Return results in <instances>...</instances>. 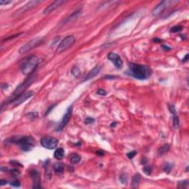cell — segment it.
Returning a JSON list of instances; mask_svg holds the SVG:
<instances>
[{"label":"cell","mask_w":189,"mask_h":189,"mask_svg":"<svg viewBox=\"0 0 189 189\" xmlns=\"http://www.w3.org/2000/svg\"><path fill=\"white\" fill-rule=\"evenodd\" d=\"M129 73L139 80H146L151 76V69L146 65L131 63L129 64Z\"/></svg>","instance_id":"cell-1"},{"label":"cell","mask_w":189,"mask_h":189,"mask_svg":"<svg viewBox=\"0 0 189 189\" xmlns=\"http://www.w3.org/2000/svg\"><path fill=\"white\" fill-rule=\"evenodd\" d=\"M39 59L37 56L32 55L26 58L20 66V70L25 76H30L34 73L38 67Z\"/></svg>","instance_id":"cell-2"},{"label":"cell","mask_w":189,"mask_h":189,"mask_svg":"<svg viewBox=\"0 0 189 189\" xmlns=\"http://www.w3.org/2000/svg\"><path fill=\"white\" fill-rule=\"evenodd\" d=\"M13 143L19 144L21 149L24 151H30L35 146V140L32 136L19 137L16 140H13Z\"/></svg>","instance_id":"cell-3"},{"label":"cell","mask_w":189,"mask_h":189,"mask_svg":"<svg viewBox=\"0 0 189 189\" xmlns=\"http://www.w3.org/2000/svg\"><path fill=\"white\" fill-rule=\"evenodd\" d=\"M36 74L35 73H33V74L30 75L29 77H28L24 82H22L19 86H18L16 87V89H15V91L13 92V95H12L11 99H10V100H8L7 103H10L14 98H16V97H18V96L20 95L21 94L24 93V92L26 90V89H27V87L33 83V81L34 78H36Z\"/></svg>","instance_id":"cell-4"},{"label":"cell","mask_w":189,"mask_h":189,"mask_svg":"<svg viewBox=\"0 0 189 189\" xmlns=\"http://www.w3.org/2000/svg\"><path fill=\"white\" fill-rule=\"evenodd\" d=\"M43 43V38H35L30 41H29L27 43H26L25 44H24L22 47H20L19 53L20 54H23L25 53L36 47H38L41 44Z\"/></svg>","instance_id":"cell-5"},{"label":"cell","mask_w":189,"mask_h":189,"mask_svg":"<svg viewBox=\"0 0 189 189\" xmlns=\"http://www.w3.org/2000/svg\"><path fill=\"white\" fill-rule=\"evenodd\" d=\"M75 43H76V38L73 36H68L65 37L58 44L56 49V53H60L64 52V50L71 47Z\"/></svg>","instance_id":"cell-6"},{"label":"cell","mask_w":189,"mask_h":189,"mask_svg":"<svg viewBox=\"0 0 189 189\" xmlns=\"http://www.w3.org/2000/svg\"><path fill=\"white\" fill-rule=\"evenodd\" d=\"M41 145L47 149L53 150L55 149L58 144V140L53 137H44L41 139Z\"/></svg>","instance_id":"cell-7"},{"label":"cell","mask_w":189,"mask_h":189,"mask_svg":"<svg viewBox=\"0 0 189 189\" xmlns=\"http://www.w3.org/2000/svg\"><path fill=\"white\" fill-rule=\"evenodd\" d=\"M178 1H172V0H166V1H160L152 10V14L154 16H158L161 13H162L165 9L169 7L170 6L173 5L174 4L177 3Z\"/></svg>","instance_id":"cell-8"},{"label":"cell","mask_w":189,"mask_h":189,"mask_svg":"<svg viewBox=\"0 0 189 189\" xmlns=\"http://www.w3.org/2000/svg\"><path fill=\"white\" fill-rule=\"evenodd\" d=\"M33 95H34V92L33 91H28V92H24V93L21 94L20 95H19L18 97H16V98H14L10 103L14 107L19 106L20 104H22V103L26 101L27 99L31 98Z\"/></svg>","instance_id":"cell-9"},{"label":"cell","mask_w":189,"mask_h":189,"mask_svg":"<svg viewBox=\"0 0 189 189\" xmlns=\"http://www.w3.org/2000/svg\"><path fill=\"white\" fill-rule=\"evenodd\" d=\"M72 113H73V107H70L67 109V110L66 111L64 115L63 116L61 122V123L59 124V126H58V128L56 129L57 131H61V129H63L67 126V124L68 123V122L70 120V117L72 116Z\"/></svg>","instance_id":"cell-10"},{"label":"cell","mask_w":189,"mask_h":189,"mask_svg":"<svg viewBox=\"0 0 189 189\" xmlns=\"http://www.w3.org/2000/svg\"><path fill=\"white\" fill-rule=\"evenodd\" d=\"M108 59L109 61H111L114 64V65L115 66V67H117V69H121L123 67V61L121 58L120 57V55H118L117 54L114 53H109L108 54Z\"/></svg>","instance_id":"cell-11"},{"label":"cell","mask_w":189,"mask_h":189,"mask_svg":"<svg viewBox=\"0 0 189 189\" xmlns=\"http://www.w3.org/2000/svg\"><path fill=\"white\" fill-rule=\"evenodd\" d=\"M30 176L33 182V189H40L41 186H40V174L38 173V171L36 169H32L30 171Z\"/></svg>","instance_id":"cell-12"},{"label":"cell","mask_w":189,"mask_h":189,"mask_svg":"<svg viewBox=\"0 0 189 189\" xmlns=\"http://www.w3.org/2000/svg\"><path fill=\"white\" fill-rule=\"evenodd\" d=\"M65 1H62V0H57L53 2H52L50 4H49L44 10V14H48L51 12H53V10H55V9H57L58 7H59L62 4L65 3Z\"/></svg>","instance_id":"cell-13"},{"label":"cell","mask_w":189,"mask_h":189,"mask_svg":"<svg viewBox=\"0 0 189 189\" xmlns=\"http://www.w3.org/2000/svg\"><path fill=\"white\" fill-rule=\"evenodd\" d=\"M41 2V1H37V0H36V1H29V2H27L26 4H25L22 8H20L17 12H16V14H20V13H24V12H25L26 10H29V9H30V8H32V7H36V6H37L38 4H40Z\"/></svg>","instance_id":"cell-14"},{"label":"cell","mask_w":189,"mask_h":189,"mask_svg":"<svg viewBox=\"0 0 189 189\" xmlns=\"http://www.w3.org/2000/svg\"><path fill=\"white\" fill-rule=\"evenodd\" d=\"M101 66L100 65H97L96 67H95L92 70H91L89 71V73L85 76V78H84V81H87V80H89V79H92V78H94L95 76H96L101 71Z\"/></svg>","instance_id":"cell-15"},{"label":"cell","mask_w":189,"mask_h":189,"mask_svg":"<svg viewBox=\"0 0 189 189\" xmlns=\"http://www.w3.org/2000/svg\"><path fill=\"white\" fill-rule=\"evenodd\" d=\"M141 180V177L139 174H136L133 176L132 181V189H137L138 188L140 185V182Z\"/></svg>","instance_id":"cell-16"},{"label":"cell","mask_w":189,"mask_h":189,"mask_svg":"<svg viewBox=\"0 0 189 189\" xmlns=\"http://www.w3.org/2000/svg\"><path fill=\"white\" fill-rule=\"evenodd\" d=\"M54 157L56 160H61L64 157V150L63 148H58L54 152Z\"/></svg>","instance_id":"cell-17"},{"label":"cell","mask_w":189,"mask_h":189,"mask_svg":"<svg viewBox=\"0 0 189 189\" xmlns=\"http://www.w3.org/2000/svg\"><path fill=\"white\" fill-rule=\"evenodd\" d=\"M81 13V9H80V10H77L76 11L73 12V13H72L70 16H68V17L66 19V20L64 21V23H67V22H72L73 20H74V19H76V18H78Z\"/></svg>","instance_id":"cell-18"},{"label":"cell","mask_w":189,"mask_h":189,"mask_svg":"<svg viewBox=\"0 0 189 189\" xmlns=\"http://www.w3.org/2000/svg\"><path fill=\"white\" fill-rule=\"evenodd\" d=\"M64 169V166L63 165V163L61 162H56L54 165V171L56 174H61L63 173Z\"/></svg>","instance_id":"cell-19"},{"label":"cell","mask_w":189,"mask_h":189,"mask_svg":"<svg viewBox=\"0 0 189 189\" xmlns=\"http://www.w3.org/2000/svg\"><path fill=\"white\" fill-rule=\"evenodd\" d=\"M81 156L78 154H71V156L70 157V161L71 162V163L73 164H77L80 161H81Z\"/></svg>","instance_id":"cell-20"},{"label":"cell","mask_w":189,"mask_h":189,"mask_svg":"<svg viewBox=\"0 0 189 189\" xmlns=\"http://www.w3.org/2000/svg\"><path fill=\"white\" fill-rule=\"evenodd\" d=\"M169 148H170V146L168 144H165V145L162 146L158 149V154L159 155H163V154H166L168 151V150H169Z\"/></svg>","instance_id":"cell-21"},{"label":"cell","mask_w":189,"mask_h":189,"mask_svg":"<svg viewBox=\"0 0 189 189\" xmlns=\"http://www.w3.org/2000/svg\"><path fill=\"white\" fill-rule=\"evenodd\" d=\"M173 125L175 129H177L180 126V120L177 114L173 116Z\"/></svg>","instance_id":"cell-22"},{"label":"cell","mask_w":189,"mask_h":189,"mask_svg":"<svg viewBox=\"0 0 189 189\" xmlns=\"http://www.w3.org/2000/svg\"><path fill=\"white\" fill-rule=\"evenodd\" d=\"M71 73H72V74L75 76V77H79L80 75H81V70H80V69H79L78 67H76V66L73 67V69H72V70H71Z\"/></svg>","instance_id":"cell-23"},{"label":"cell","mask_w":189,"mask_h":189,"mask_svg":"<svg viewBox=\"0 0 189 189\" xmlns=\"http://www.w3.org/2000/svg\"><path fill=\"white\" fill-rule=\"evenodd\" d=\"M183 30V26L181 25H177L171 28V33H177Z\"/></svg>","instance_id":"cell-24"},{"label":"cell","mask_w":189,"mask_h":189,"mask_svg":"<svg viewBox=\"0 0 189 189\" xmlns=\"http://www.w3.org/2000/svg\"><path fill=\"white\" fill-rule=\"evenodd\" d=\"M172 168V165L171 163H166L165 165H164V168H163V171L166 173H169L171 171Z\"/></svg>","instance_id":"cell-25"},{"label":"cell","mask_w":189,"mask_h":189,"mask_svg":"<svg viewBox=\"0 0 189 189\" xmlns=\"http://www.w3.org/2000/svg\"><path fill=\"white\" fill-rule=\"evenodd\" d=\"M120 182L122 183V184H126L127 183V180H128V178H127V176L126 174H122L120 177Z\"/></svg>","instance_id":"cell-26"},{"label":"cell","mask_w":189,"mask_h":189,"mask_svg":"<svg viewBox=\"0 0 189 189\" xmlns=\"http://www.w3.org/2000/svg\"><path fill=\"white\" fill-rule=\"evenodd\" d=\"M143 172L147 174V175H149L151 173V167L150 165H146L144 166L143 168Z\"/></svg>","instance_id":"cell-27"},{"label":"cell","mask_w":189,"mask_h":189,"mask_svg":"<svg viewBox=\"0 0 189 189\" xmlns=\"http://www.w3.org/2000/svg\"><path fill=\"white\" fill-rule=\"evenodd\" d=\"M27 116L30 118V119H34L36 117H38V112H29L28 114H27Z\"/></svg>","instance_id":"cell-28"},{"label":"cell","mask_w":189,"mask_h":189,"mask_svg":"<svg viewBox=\"0 0 189 189\" xmlns=\"http://www.w3.org/2000/svg\"><path fill=\"white\" fill-rule=\"evenodd\" d=\"M137 154V151H131V152H129V153H127V157H128V158H129V159H132L135 155Z\"/></svg>","instance_id":"cell-29"},{"label":"cell","mask_w":189,"mask_h":189,"mask_svg":"<svg viewBox=\"0 0 189 189\" xmlns=\"http://www.w3.org/2000/svg\"><path fill=\"white\" fill-rule=\"evenodd\" d=\"M168 108H169V110H170V112L173 114L174 115L177 114V111H176V109H175V107H174V105H171V104H170V105H169V107H168Z\"/></svg>","instance_id":"cell-30"},{"label":"cell","mask_w":189,"mask_h":189,"mask_svg":"<svg viewBox=\"0 0 189 189\" xmlns=\"http://www.w3.org/2000/svg\"><path fill=\"white\" fill-rule=\"evenodd\" d=\"M10 173H11V174H12L13 176H14V177H17V176L19 174V170H18V169H16V168H13V169L10 170Z\"/></svg>","instance_id":"cell-31"},{"label":"cell","mask_w":189,"mask_h":189,"mask_svg":"<svg viewBox=\"0 0 189 189\" xmlns=\"http://www.w3.org/2000/svg\"><path fill=\"white\" fill-rule=\"evenodd\" d=\"M97 94H98V95H104V96H105V95H107V92H106L104 89H99L97 91Z\"/></svg>","instance_id":"cell-32"},{"label":"cell","mask_w":189,"mask_h":189,"mask_svg":"<svg viewBox=\"0 0 189 189\" xmlns=\"http://www.w3.org/2000/svg\"><path fill=\"white\" fill-rule=\"evenodd\" d=\"M10 185L12 186H14V187H19L20 186V182L19 180H14V181L11 182Z\"/></svg>","instance_id":"cell-33"},{"label":"cell","mask_w":189,"mask_h":189,"mask_svg":"<svg viewBox=\"0 0 189 189\" xmlns=\"http://www.w3.org/2000/svg\"><path fill=\"white\" fill-rule=\"evenodd\" d=\"M93 122H95V120H94L93 118H92V117H87V118L86 119V120H85V123H86V124H91V123H92Z\"/></svg>","instance_id":"cell-34"},{"label":"cell","mask_w":189,"mask_h":189,"mask_svg":"<svg viewBox=\"0 0 189 189\" xmlns=\"http://www.w3.org/2000/svg\"><path fill=\"white\" fill-rule=\"evenodd\" d=\"M12 3V1H10V0H0V4L3 5V4H10Z\"/></svg>","instance_id":"cell-35"},{"label":"cell","mask_w":189,"mask_h":189,"mask_svg":"<svg viewBox=\"0 0 189 189\" xmlns=\"http://www.w3.org/2000/svg\"><path fill=\"white\" fill-rule=\"evenodd\" d=\"M184 185H188V181H184V182H182V183H179V188H181V189H184V188H186L185 186H184Z\"/></svg>","instance_id":"cell-36"},{"label":"cell","mask_w":189,"mask_h":189,"mask_svg":"<svg viewBox=\"0 0 189 189\" xmlns=\"http://www.w3.org/2000/svg\"><path fill=\"white\" fill-rule=\"evenodd\" d=\"M161 47H162V48L165 51H169V50H171V47H169L168 46H167V45H165V44H162Z\"/></svg>","instance_id":"cell-37"},{"label":"cell","mask_w":189,"mask_h":189,"mask_svg":"<svg viewBox=\"0 0 189 189\" xmlns=\"http://www.w3.org/2000/svg\"><path fill=\"white\" fill-rule=\"evenodd\" d=\"M21 34H22V33H19V34H16V35H13V36H10V37H7V38H6L4 40L5 41H7V40H9V39H11V38H16V37H17V36H20Z\"/></svg>","instance_id":"cell-38"},{"label":"cell","mask_w":189,"mask_h":189,"mask_svg":"<svg viewBox=\"0 0 189 189\" xmlns=\"http://www.w3.org/2000/svg\"><path fill=\"white\" fill-rule=\"evenodd\" d=\"M96 154H97L98 156H104V152L103 151L98 150V151H96Z\"/></svg>","instance_id":"cell-39"},{"label":"cell","mask_w":189,"mask_h":189,"mask_svg":"<svg viewBox=\"0 0 189 189\" xmlns=\"http://www.w3.org/2000/svg\"><path fill=\"white\" fill-rule=\"evenodd\" d=\"M55 105L51 106V107L49 108V109H48V110H47V112H46V113H45V115H47V114H48L50 113V112L52 110V109H53V108H54V107H55Z\"/></svg>","instance_id":"cell-40"},{"label":"cell","mask_w":189,"mask_h":189,"mask_svg":"<svg viewBox=\"0 0 189 189\" xmlns=\"http://www.w3.org/2000/svg\"><path fill=\"white\" fill-rule=\"evenodd\" d=\"M7 183H8V182H7V180H1V182H0V183H1V186H4V185H6Z\"/></svg>","instance_id":"cell-41"},{"label":"cell","mask_w":189,"mask_h":189,"mask_svg":"<svg viewBox=\"0 0 189 189\" xmlns=\"http://www.w3.org/2000/svg\"><path fill=\"white\" fill-rule=\"evenodd\" d=\"M188 58H189V54H186V56H185V58L183 59V62H186V61H188Z\"/></svg>","instance_id":"cell-42"},{"label":"cell","mask_w":189,"mask_h":189,"mask_svg":"<svg viewBox=\"0 0 189 189\" xmlns=\"http://www.w3.org/2000/svg\"><path fill=\"white\" fill-rule=\"evenodd\" d=\"M153 41H154V42H160L162 40H161V39H160V38H154V39H153Z\"/></svg>","instance_id":"cell-43"},{"label":"cell","mask_w":189,"mask_h":189,"mask_svg":"<svg viewBox=\"0 0 189 189\" xmlns=\"http://www.w3.org/2000/svg\"><path fill=\"white\" fill-rule=\"evenodd\" d=\"M115 125H116V123H112L111 126H112H112H115Z\"/></svg>","instance_id":"cell-44"}]
</instances>
